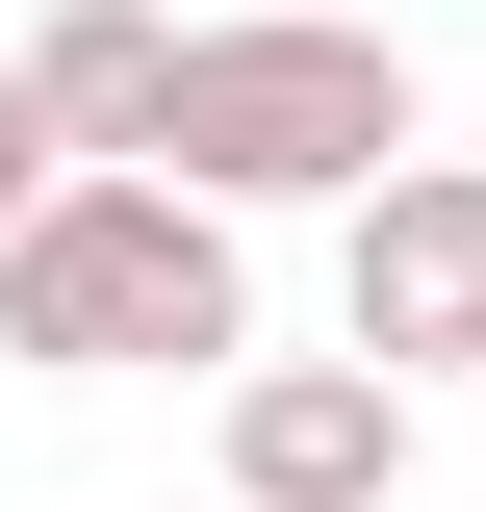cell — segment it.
<instances>
[{
  "instance_id": "cell-3",
  "label": "cell",
  "mask_w": 486,
  "mask_h": 512,
  "mask_svg": "<svg viewBox=\"0 0 486 512\" xmlns=\"http://www.w3.org/2000/svg\"><path fill=\"white\" fill-rule=\"evenodd\" d=\"M231 512H410V384L384 359H231Z\"/></svg>"
},
{
  "instance_id": "cell-5",
  "label": "cell",
  "mask_w": 486,
  "mask_h": 512,
  "mask_svg": "<svg viewBox=\"0 0 486 512\" xmlns=\"http://www.w3.org/2000/svg\"><path fill=\"white\" fill-rule=\"evenodd\" d=\"M26 128H52L77 180H103V154H154V77H180V26H154V0H52V26H26Z\"/></svg>"
},
{
  "instance_id": "cell-1",
  "label": "cell",
  "mask_w": 486,
  "mask_h": 512,
  "mask_svg": "<svg viewBox=\"0 0 486 512\" xmlns=\"http://www.w3.org/2000/svg\"><path fill=\"white\" fill-rule=\"evenodd\" d=\"M0 359H52V384H231L256 359V256H231V205H180V180H52L26 231H0Z\"/></svg>"
},
{
  "instance_id": "cell-2",
  "label": "cell",
  "mask_w": 486,
  "mask_h": 512,
  "mask_svg": "<svg viewBox=\"0 0 486 512\" xmlns=\"http://www.w3.org/2000/svg\"><path fill=\"white\" fill-rule=\"evenodd\" d=\"M384 154H410V52L282 0V26H180L154 154H128V180H180V205H359Z\"/></svg>"
},
{
  "instance_id": "cell-6",
  "label": "cell",
  "mask_w": 486,
  "mask_h": 512,
  "mask_svg": "<svg viewBox=\"0 0 486 512\" xmlns=\"http://www.w3.org/2000/svg\"><path fill=\"white\" fill-rule=\"evenodd\" d=\"M77 180V154H52V128H26V77H0V231H26V205H52Z\"/></svg>"
},
{
  "instance_id": "cell-4",
  "label": "cell",
  "mask_w": 486,
  "mask_h": 512,
  "mask_svg": "<svg viewBox=\"0 0 486 512\" xmlns=\"http://www.w3.org/2000/svg\"><path fill=\"white\" fill-rule=\"evenodd\" d=\"M359 359L384 384L486 359V154H384L359 180Z\"/></svg>"
}]
</instances>
